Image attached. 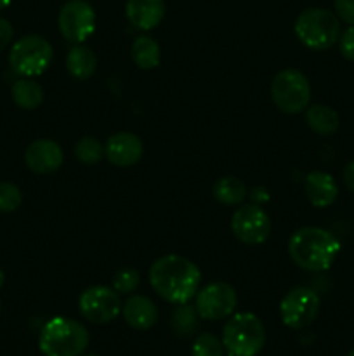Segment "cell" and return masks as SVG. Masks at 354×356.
Instances as JSON below:
<instances>
[{"mask_svg": "<svg viewBox=\"0 0 354 356\" xmlns=\"http://www.w3.org/2000/svg\"><path fill=\"white\" fill-rule=\"evenodd\" d=\"M153 291L172 305H184L196 296L201 284L200 268L177 254L158 257L149 268Z\"/></svg>", "mask_w": 354, "mask_h": 356, "instance_id": "obj_1", "label": "cell"}, {"mask_svg": "<svg viewBox=\"0 0 354 356\" xmlns=\"http://www.w3.org/2000/svg\"><path fill=\"white\" fill-rule=\"evenodd\" d=\"M340 252V242L333 233L316 226L297 229L288 240V254L298 268L312 273L326 271Z\"/></svg>", "mask_w": 354, "mask_h": 356, "instance_id": "obj_2", "label": "cell"}, {"mask_svg": "<svg viewBox=\"0 0 354 356\" xmlns=\"http://www.w3.org/2000/svg\"><path fill=\"white\" fill-rule=\"evenodd\" d=\"M89 330L82 323L65 316L49 320L38 337L44 356H82L89 346Z\"/></svg>", "mask_w": 354, "mask_h": 356, "instance_id": "obj_3", "label": "cell"}, {"mask_svg": "<svg viewBox=\"0 0 354 356\" xmlns=\"http://www.w3.org/2000/svg\"><path fill=\"white\" fill-rule=\"evenodd\" d=\"M228 356H257L266 344V329L253 313H236L222 329Z\"/></svg>", "mask_w": 354, "mask_h": 356, "instance_id": "obj_4", "label": "cell"}, {"mask_svg": "<svg viewBox=\"0 0 354 356\" xmlns=\"http://www.w3.org/2000/svg\"><path fill=\"white\" fill-rule=\"evenodd\" d=\"M295 35L312 51L330 49L340 37V21L337 14L326 9H305L295 21Z\"/></svg>", "mask_w": 354, "mask_h": 356, "instance_id": "obj_5", "label": "cell"}, {"mask_svg": "<svg viewBox=\"0 0 354 356\" xmlns=\"http://www.w3.org/2000/svg\"><path fill=\"white\" fill-rule=\"evenodd\" d=\"M271 97L274 106L287 115L304 111L311 101V86L298 70H281L271 82Z\"/></svg>", "mask_w": 354, "mask_h": 356, "instance_id": "obj_6", "label": "cell"}, {"mask_svg": "<svg viewBox=\"0 0 354 356\" xmlns=\"http://www.w3.org/2000/svg\"><path fill=\"white\" fill-rule=\"evenodd\" d=\"M52 61V45L40 35H26L12 45L9 52V65L21 76L42 75Z\"/></svg>", "mask_w": 354, "mask_h": 356, "instance_id": "obj_7", "label": "cell"}, {"mask_svg": "<svg viewBox=\"0 0 354 356\" xmlns=\"http://www.w3.org/2000/svg\"><path fill=\"white\" fill-rule=\"evenodd\" d=\"M319 313V298L312 289L295 287L280 302L281 322L288 329L301 330L311 325Z\"/></svg>", "mask_w": 354, "mask_h": 356, "instance_id": "obj_8", "label": "cell"}, {"mask_svg": "<svg viewBox=\"0 0 354 356\" xmlns=\"http://www.w3.org/2000/svg\"><path fill=\"white\" fill-rule=\"evenodd\" d=\"M78 309L87 322L94 325H106L121 313L120 296L115 289L94 285L80 294Z\"/></svg>", "mask_w": 354, "mask_h": 356, "instance_id": "obj_9", "label": "cell"}, {"mask_svg": "<svg viewBox=\"0 0 354 356\" xmlns=\"http://www.w3.org/2000/svg\"><path fill=\"white\" fill-rule=\"evenodd\" d=\"M194 298H196L194 308L200 318L203 320L228 318L235 313L236 305H238L236 291L226 282H214V284L205 285L196 292Z\"/></svg>", "mask_w": 354, "mask_h": 356, "instance_id": "obj_10", "label": "cell"}, {"mask_svg": "<svg viewBox=\"0 0 354 356\" xmlns=\"http://www.w3.org/2000/svg\"><path fill=\"white\" fill-rule=\"evenodd\" d=\"M233 235L246 245H260L271 235V219L255 204L239 205L231 219Z\"/></svg>", "mask_w": 354, "mask_h": 356, "instance_id": "obj_11", "label": "cell"}, {"mask_svg": "<svg viewBox=\"0 0 354 356\" xmlns=\"http://www.w3.org/2000/svg\"><path fill=\"white\" fill-rule=\"evenodd\" d=\"M58 23L66 40L83 44L96 30V13L85 0H69L59 10Z\"/></svg>", "mask_w": 354, "mask_h": 356, "instance_id": "obj_12", "label": "cell"}, {"mask_svg": "<svg viewBox=\"0 0 354 356\" xmlns=\"http://www.w3.org/2000/svg\"><path fill=\"white\" fill-rule=\"evenodd\" d=\"M65 153L52 139H37L24 152V163L35 174L56 172L62 165Z\"/></svg>", "mask_w": 354, "mask_h": 356, "instance_id": "obj_13", "label": "cell"}, {"mask_svg": "<svg viewBox=\"0 0 354 356\" xmlns=\"http://www.w3.org/2000/svg\"><path fill=\"white\" fill-rule=\"evenodd\" d=\"M142 141L132 132H117L104 145V155L115 167H132L141 160Z\"/></svg>", "mask_w": 354, "mask_h": 356, "instance_id": "obj_14", "label": "cell"}, {"mask_svg": "<svg viewBox=\"0 0 354 356\" xmlns=\"http://www.w3.org/2000/svg\"><path fill=\"white\" fill-rule=\"evenodd\" d=\"M305 197L314 207H330L339 197V184L333 179L332 174L323 170H312L304 179Z\"/></svg>", "mask_w": 354, "mask_h": 356, "instance_id": "obj_15", "label": "cell"}, {"mask_svg": "<svg viewBox=\"0 0 354 356\" xmlns=\"http://www.w3.org/2000/svg\"><path fill=\"white\" fill-rule=\"evenodd\" d=\"M125 323L135 330H149L158 320V308L146 296H132L121 306Z\"/></svg>", "mask_w": 354, "mask_h": 356, "instance_id": "obj_16", "label": "cell"}, {"mask_svg": "<svg viewBox=\"0 0 354 356\" xmlns=\"http://www.w3.org/2000/svg\"><path fill=\"white\" fill-rule=\"evenodd\" d=\"M127 17L137 30L149 31L162 23L165 16L163 0H127Z\"/></svg>", "mask_w": 354, "mask_h": 356, "instance_id": "obj_17", "label": "cell"}, {"mask_svg": "<svg viewBox=\"0 0 354 356\" xmlns=\"http://www.w3.org/2000/svg\"><path fill=\"white\" fill-rule=\"evenodd\" d=\"M97 66L96 54L87 45H75L66 56V68L76 80H87L94 75Z\"/></svg>", "mask_w": 354, "mask_h": 356, "instance_id": "obj_18", "label": "cell"}, {"mask_svg": "<svg viewBox=\"0 0 354 356\" xmlns=\"http://www.w3.org/2000/svg\"><path fill=\"white\" fill-rule=\"evenodd\" d=\"M10 96H12L14 103L23 110H35L44 101V89L37 80L21 76L10 87Z\"/></svg>", "mask_w": 354, "mask_h": 356, "instance_id": "obj_19", "label": "cell"}, {"mask_svg": "<svg viewBox=\"0 0 354 356\" xmlns=\"http://www.w3.org/2000/svg\"><path fill=\"white\" fill-rule=\"evenodd\" d=\"M305 122L312 132L330 136L339 129V115L326 104H312L305 108Z\"/></svg>", "mask_w": 354, "mask_h": 356, "instance_id": "obj_20", "label": "cell"}, {"mask_svg": "<svg viewBox=\"0 0 354 356\" xmlns=\"http://www.w3.org/2000/svg\"><path fill=\"white\" fill-rule=\"evenodd\" d=\"M130 56L135 66H139L141 70H153L160 65L162 51H160V45L156 44V40H153L151 37H148V35H139L132 42Z\"/></svg>", "mask_w": 354, "mask_h": 356, "instance_id": "obj_21", "label": "cell"}, {"mask_svg": "<svg viewBox=\"0 0 354 356\" xmlns=\"http://www.w3.org/2000/svg\"><path fill=\"white\" fill-rule=\"evenodd\" d=\"M248 190H246V184L243 183L239 177L235 176H224L219 181H215L214 184V198L222 205H242L245 202Z\"/></svg>", "mask_w": 354, "mask_h": 356, "instance_id": "obj_22", "label": "cell"}, {"mask_svg": "<svg viewBox=\"0 0 354 356\" xmlns=\"http://www.w3.org/2000/svg\"><path fill=\"white\" fill-rule=\"evenodd\" d=\"M177 306H179V308H177L172 315L174 332L180 337L193 336L198 330V325H200V315H198L196 308L187 305V302Z\"/></svg>", "mask_w": 354, "mask_h": 356, "instance_id": "obj_23", "label": "cell"}, {"mask_svg": "<svg viewBox=\"0 0 354 356\" xmlns=\"http://www.w3.org/2000/svg\"><path fill=\"white\" fill-rule=\"evenodd\" d=\"M75 155L85 165H96L104 156V146L97 139L85 136L75 145Z\"/></svg>", "mask_w": 354, "mask_h": 356, "instance_id": "obj_24", "label": "cell"}, {"mask_svg": "<svg viewBox=\"0 0 354 356\" xmlns=\"http://www.w3.org/2000/svg\"><path fill=\"white\" fill-rule=\"evenodd\" d=\"M222 341L210 332L200 334L191 346V356H224Z\"/></svg>", "mask_w": 354, "mask_h": 356, "instance_id": "obj_25", "label": "cell"}, {"mask_svg": "<svg viewBox=\"0 0 354 356\" xmlns=\"http://www.w3.org/2000/svg\"><path fill=\"white\" fill-rule=\"evenodd\" d=\"M139 282H141V277H139L137 270L124 268V270L115 273L113 289L118 294H130V292H134L139 287Z\"/></svg>", "mask_w": 354, "mask_h": 356, "instance_id": "obj_26", "label": "cell"}, {"mask_svg": "<svg viewBox=\"0 0 354 356\" xmlns=\"http://www.w3.org/2000/svg\"><path fill=\"white\" fill-rule=\"evenodd\" d=\"M23 202L21 190L12 183H0V212H14Z\"/></svg>", "mask_w": 354, "mask_h": 356, "instance_id": "obj_27", "label": "cell"}, {"mask_svg": "<svg viewBox=\"0 0 354 356\" xmlns=\"http://www.w3.org/2000/svg\"><path fill=\"white\" fill-rule=\"evenodd\" d=\"M339 49L347 61H354V26H349L344 30V33H340Z\"/></svg>", "mask_w": 354, "mask_h": 356, "instance_id": "obj_28", "label": "cell"}, {"mask_svg": "<svg viewBox=\"0 0 354 356\" xmlns=\"http://www.w3.org/2000/svg\"><path fill=\"white\" fill-rule=\"evenodd\" d=\"M335 10L340 19L354 26V0H335Z\"/></svg>", "mask_w": 354, "mask_h": 356, "instance_id": "obj_29", "label": "cell"}, {"mask_svg": "<svg viewBox=\"0 0 354 356\" xmlns=\"http://www.w3.org/2000/svg\"><path fill=\"white\" fill-rule=\"evenodd\" d=\"M12 37H14L12 24H10L7 19H3V17H0V51L6 49L7 45L10 44Z\"/></svg>", "mask_w": 354, "mask_h": 356, "instance_id": "obj_30", "label": "cell"}, {"mask_svg": "<svg viewBox=\"0 0 354 356\" xmlns=\"http://www.w3.org/2000/svg\"><path fill=\"white\" fill-rule=\"evenodd\" d=\"M248 197L250 200H252V204L259 205V207L262 204H266V202H269V193H267L266 188H260V186L253 188V190L248 193Z\"/></svg>", "mask_w": 354, "mask_h": 356, "instance_id": "obj_31", "label": "cell"}, {"mask_svg": "<svg viewBox=\"0 0 354 356\" xmlns=\"http://www.w3.org/2000/svg\"><path fill=\"white\" fill-rule=\"evenodd\" d=\"M342 177H344V183H346V186L354 193V160H351V162L344 167Z\"/></svg>", "mask_w": 354, "mask_h": 356, "instance_id": "obj_32", "label": "cell"}, {"mask_svg": "<svg viewBox=\"0 0 354 356\" xmlns=\"http://www.w3.org/2000/svg\"><path fill=\"white\" fill-rule=\"evenodd\" d=\"M9 3H10V0H0V10L6 9V7L9 6Z\"/></svg>", "mask_w": 354, "mask_h": 356, "instance_id": "obj_33", "label": "cell"}, {"mask_svg": "<svg viewBox=\"0 0 354 356\" xmlns=\"http://www.w3.org/2000/svg\"><path fill=\"white\" fill-rule=\"evenodd\" d=\"M3 282H6V275H3V271H2V270H0V289H2Z\"/></svg>", "mask_w": 354, "mask_h": 356, "instance_id": "obj_34", "label": "cell"}, {"mask_svg": "<svg viewBox=\"0 0 354 356\" xmlns=\"http://www.w3.org/2000/svg\"><path fill=\"white\" fill-rule=\"evenodd\" d=\"M346 356H354V350H351V351H349V353H347Z\"/></svg>", "mask_w": 354, "mask_h": 356, "instance_id": "obj_35", "label": "cell"}, {"mask_svg": "<svg viewBox=\"0 0 354 356\" xmlns=\"http://www.w3.org/2000/svg\"><path fill=\"white\" fill-rule=\"evenodd\" d=\"M82 356H97V355H82Z\"/></svg>", "mask_w": 354, "mask_h": 356, "instance_id": "obj_36", "label": "cell"}, {"mask_svg": "<svg viewBox=\"0 0 354 356\" xmlns=\"http://www.w3.org/2000/svg\"><path fill=\"white\" fill-rule=\"evenodd\" d=\"M0 312H2V302H0Z\"/></svg>", "mask_w": 354, "mask_h": 356, "instance_id": "obj_37", "label": "cell"}]
</instances>
